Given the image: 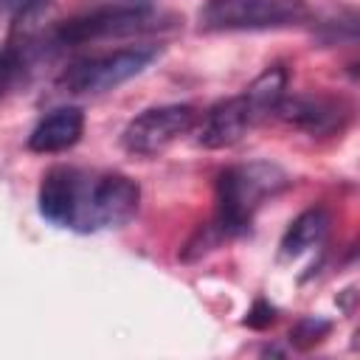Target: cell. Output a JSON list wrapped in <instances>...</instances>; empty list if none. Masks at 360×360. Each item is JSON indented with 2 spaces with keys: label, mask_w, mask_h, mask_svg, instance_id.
Returning <instances> with one entry per match:
<instances>
[{
  "label": "cell",
  "mask_w": 360,
  "mask_h": 360,
  "mask_svg": "<svg viewBox=\"0 0 360 360\" xmlns=\"http://www.w3.org/2000/svg\"><path fill=\"white\" fill-rule=\"evenodd\" d=\"M22 70V59L14 48H3L0 51V96L14 84L17 73Z\"/></svg>",
  "instance_id": "obj_14"
},
{
  "label": "cell",
  "mask_w": 360,
  "mask_h": 360,
  "mask_svg": "<svg viewBox=\"0 0 360 360\" xmlns=\"http://www.w3.org/2000/svg\"><path fill=\"white\" fill-rule=\"evenodd\" d=\"M329 332H332V323H329L326 318L307 315V318H301V321L292 326V332H290V343L298 346V349H309V346L321 343Z\"/></svg>",
  "instance_id": "obj_13"
},
{
  "label": "cell",
  "mask_w": 360,
  "mask_h": 360,
  "mask_svg": "<svg viewBox=\"0 0 360 360\" xmlns=\"http://www.w3.org/2000/svg\"><path fill=\"white\" fill-rule=\"evenodd\" d=\"M82 197H84V180L76 169L68 166H53L45 172L39 183V214L51 219L53 225H79V211H82Z\"/></svg>",
  "instance_id": "obj_7"
},
{
  "label": "cell",
  "mask_w": 360,
  "mask_h": 360,
  "mask_svg": "<svg viewBox=\"0 0 360 360\" xmlns=\"http://www.w3.org/2000/svg\"><path fill=\"white\" fill-rule=\"evenodd\" d=\"M82 132H84V112L79 107H59L34 127V132L28 135V149L39 155L65 152L79 143Z\"/></svg>",
  "instance_id": "obj_10"
},
{
  "label": "cell",
  "mask_w": 360,
  "mask_h": 360,
  "mask_svg": "<svg viewBox=\"0 0 360 360\" xmlns=\"http://www.w3.org/2000/svg\"><path fill=\"white\" fill-rule=\"evenodd\" d=\"M276 115L312 135H332L343 127L349 110L343 107L340 98L332 96H292V98L284 96L276 107Z\"/></svg>",
  "instance_id": "obj_8"
},
{
  "label": "cell",
  "mask_w": 360,
  "mask_h": 360,
  "mask_svg": "<svg viewBox=\"0 0 360 360\" xmlns=\"http://www.w3.org/2000/svg\"><path fill=\"white\" fill-rule=\"evenodd\" d=\"M253 112L245 101V96H233V98H225L219 104H214L205 118H202V127H200V146L205 149H225V146H233L242 141V135L248 132V127L253 124Z\"/></svg>",
  "instance_id": "obj_9"
},
{
  "label": "cell",
  "mask_w": 360,
  "mask_h": 360,
  "mask_svg": "<svg viewBox=\"0 0 360 360\" xmlns=\"http://www.w3.org/2000/svg\"><path fill=\"white\" fill-rule=\"evenodd\" d=\"M17 3H34V0H17Z\"/></svg>",
  "instance_id": "obj_16"
},
{
  "label": "cell",
  "mask_w": 360,
  "mask_h": 360,
  "mask_svg": "<svg viewBox=\"0 0 360 360\" xmlns=\"http://www.w3.org/2000/svg\"><path fill=\"white\" fill-rule=\"evenodd\" d=\"M172 25V17L149 8V6H112V8H96L90 14L73 17L59 25L56 42L59 45H84L93 39H110V37H132L155 28Z\"/></svg>",
  "instance_id": "obj_3"
},
{
  "label": "cell",
  "mask_w": 360,
  "mask_h": 360,
  "mask_svg": "<svg viewBox=\"0 0 360 360\" xmlns=\"http://www.w3.org/2000/svg\"><path fill=\"white\" fill-rule=\"evenodd\" d=\"M141 186L127 174H101L90 186H84L79 225L82 231L96 228H121L138 214Z\"/></svg>",
  "instance_id": "obj_5"
},
{
  "label": "cell",
  "mask_w": 360,
  "mask_h": 360,
  "mask_svg": "<svg viewBox=\"0 0 360 360\" xmlns=\"http://www.w3.org/2000/svg\"><path fill=\"white\" fill-rule=\"evenodd\" d=\"M194 124H197V110L191 104L149 107L127 124V129L121 135V143L129 155L152 158V155H160L163 149H169Z\"/></svg>",
  "instance_id": "obj_6"
},
{
  "label": "cell",
  "mask_w": 360,
  "mask_h": 360,
  "mask_svg": "<svg viewBox=\"0 0 360 360\" xmlns=\"http://www.w3.org/2000/svg\"><path fill=\"white\" fill-rule=\"evenodd\" d=\"M273 321H276V307H270L264 298H256L253 307L248 309L245 326H250V329H267Z\"/></svg>",
  "instance_id": "obj_15"
},
{
  "label": "cell",
  "mask_w": 360,
  "mask_h": 360,
  "mask_svg": "<svg viewBox=\"0 0 360 360\" xmlns=\"http://www.w3.org/2000/svg\"><path fill=\"white\" fill-rule=\"evenodd\" d=\"M290 186V177L281 166L270 160H250L219 172L217 177V228L228 236L248 231L253 214L264 205V200L276 197Z\"/></svg>",
  "instance_id": "obj_1"
},
{
  "label": "cell",
  "mask_w": 360,
  "mask_h": 360,
  "mask_svg": "<svg viewBox=\"0 0 360 360\" xmlns=\"http://www.w3.org/2000/svg\"><path fill=\"white\" fill-rule=\"evenodd\" d=\"M309 20L307 0H208L200 8L202 31H267Z\"/></svg>",
  "instance_id": "obj_2"
},
{
  "label": "cell",
  "mask_w": 360,
  "mask_h": 360,
  "mask_svg": "<svg viewBox=\"0 0 360 360\" xmlns=\"http://www.w3.org/2000/svg\"><path fill=\"white\" fill-rule=\"evenodd\" d=\"M158 56H160L158 45H132L112 53L79 59L62 73L59 84L68 93H104L143 73Z\"/></svg>",
  "instance_id": "obj_4"
},
{
  "label": "cell",
  "mask_w": 360,
  "mask_h": 360,
  "mask_svg": "<svg viewBox=\"0 0 360 360\" xmlns=\"http://www.w3.org/2000/svg\"><path fill=\"white\" fill-rule=\"evenodd\" d=\"M284 90H287V70H284L281 65H273V68H267L242 96H245V101H248L253 118H259V115L276 112L278 101L284 98Z\"/></svg>",
  "instance_id": "obj_12"
},
{
  "label": "cell",
  "mask_w": 360,
  "mask_h": 360,
  "mask_svg": "<svg viewBox=\"0 0 360 360\" xmlns=\"http://www.w3.org/2000/svg\"><path fill=\"white\" fill-rule=\"evenodd\" d=\"M326 231H329V211L326 208L315 205V208L301 211L290 222V228H287V233L281 239V256L284 259H295V256L307 253L309 248H315L323 239Z\"/></svg>",
  "instance_id": "obj_11"
}]
</instances>
